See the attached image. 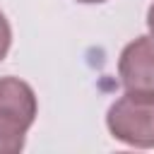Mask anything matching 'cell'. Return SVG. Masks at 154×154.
<instances>
[{"mask_svg": "<svg viewBox=\"0 0 154 154\" xmlns=\"http://www.w3.org/2000/svg\"><path fill=\"white\" fill-rule=\"evenodd\" d=\"M34 89L19 77H0V154H17L36 118Z\"/></svg>", "mask_w": 154, "mask_h": 154, "instance_id": "cell-1", "label": "cell"}, {"mask_svg": "<svg viewBox=\"0 0 154 154\" xmlns=\"http://www.w3.org/2000/svg\"><path fill=\"white\" fill-rule=\"evenodd\" d=\"M147 26H149V31L154 34V5H152L149 12H147Z\"/></svg>", "mask_w": 154, "mask_h": 154, "instance_id": "cell-5", "label": "cell"}, {"mask_svg": "<svg viewBox=\"0 0 154 154\" xmlns=\"http://www.w3.org/2000/svg\"><path fill=\"white\" fill-rule=\"evenodd\" d=\"M111 135L130 147H154V94L128 91L106 116Z\"/></svg>", "mask_w": 154, "mask_h": 154, "instance_id": "cell-2", "label": "cell"}, {"mask_svg": "<svg viewBox=\"0 0 154 154\" xmlns=\"http://www.w3.org/2000/svg\"><path fill=\"white\" fill-rule=\"evenodd\" d=\"M118 75L128 91L154 94V38L140 36L130 41L118 60Z\"/></svg>", "mask_w": 154, "mask_h": 154, "instance_id": "cell-3", "label": "cell"}, {"mask_svg": "<svg viewBox=\"0 0 154 154\" xmlns=\"http://www.w3.org/2000/svg\"><path fill=\"white\" fill-rule=\"evenodd\" d=\"M77 2H106V0H77Z\"/></svg>", "mask_w": 154, "mask_h": 154, "instance_id": "cell-6", "label": "cell"}, {"mask_svg": "<svg viewBox=\"0 0 154 154\" xmlns=\"http://www.w3.org/2000/svg\"><path fill=\"white\" fill-rule=\"evenodd\" d=\"M10 43H12V29H10V22H7V17L0 12V60L7 55V51H10Z\"/></svg>", "mask_w": 154, "mask_h": 154, "instance_id": "cell-4", "label": "cell"}]
</instances>
